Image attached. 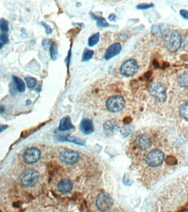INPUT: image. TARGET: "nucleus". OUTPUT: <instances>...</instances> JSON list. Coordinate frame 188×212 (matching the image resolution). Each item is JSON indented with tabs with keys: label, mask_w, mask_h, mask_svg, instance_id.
I'll return each mask as SVG.
<instances>
[{
	"label": "nucleus",
	"mask_w": 188,
	"mask_h": 212,
	"mask_svg": "<svg viewBox=\"0 0 188 212\" xmlns=\"http://www.w3.org/2000/svg\"><path fill=\"white\" fill-rule=\"evenodd\" d=\"M164 46L169 51L174 53L178 51L181 44V34L176 31H168L164 36Z\"/></svg>",
	"instance_id": "nucleus-1"
},
{
	"label": "nucleus",
	"mask_w": 188,
	"mask_h": 212,
	"mask_svg": "<svg viewBox=\"0 0 188 212\" xmlns=\"http://www.w3.org/2000/svg\"><path fill=\"white\" fill-rule=\"evenodd\" d=\"M8 43H9V38L7 35L5 33L1 34L0 35V43L2 44L4 46Z\"/></svg>",
	"instance_id": "nucleus-29"
},
{
	"label": "nucleus",
	"mask_w": 188,
	"mask_h": 212,
	"mask_svg": "<svg viewBox=\"0 0 188 212\" xmlns=\"http://www.w3.org/2000/svg\"><path fill=\"white\" fill-rule=\"evenodd\" d=\"M73 188V182L69 180H61L58 184V189L60 192L67 193L70 192Z\"/></svg>",
	"instance_id": "nucleus-14"
},
{
	"label": "nucleus",
	"mask_w": 188,
	"mask_h": 212,
	"mask_svg": "<svg viewBox=\"0 0 188 212\" xmlns=\"http://www.w3.org/2000/svg\"><path fill=\"white\" fill-rule=\"evenodd\" d=\"M41 157V152L39 150L35 147L27 149L23 154V159L27 164H33L38 161Z\"/></svg>",
	"instance_id": "nucleus-8"
},
{
	"label": "nucleus",
	"mask_w": 188,
	"mask_h": 212,
	"mask_svg": "<svg viewBox=\"0 0 188 212\" xmlns=\"http://www.w3.org/2000/svg\"><path fill=\"white\" fill-rule=\"evenodd\" d=\"M117 128H118L117 123L114 119H110L109 121H106V122L104 124V132L107 136L113 135L114 132L117 129Z\"/></svg>",
	"instance_id": "nucleus-12"
},
{
	"label": "nucleus",
	"mask_w": 188,
	"mask_h": 212,
	"mask_svg": "<svg viewBox=\"0 0 188 212\" xmlns=\"http://www.w3.org/2000/svg\"><path fill=\"white\" fill-rule=\"evenodd\" d=\"M74 128L70 117H65L61 119L59 129L60 131H66Z\"/></svg>",
	"instance_id": "nucleus-16"
},
{
	"label": "nucleus",
	"mask_w": 188,
	"mask_h": 212,
	"mask_svg": "<svg viewBox=\"0 0 188 212\" xmlns=\"http://www.w3.org/2000/svg\"><path fill=\"white\" fill-rule=\"evenodd\" d=\"M179 85L181 87H185L188 85V73L185 72L178 77Z\"/></svg>",
	"instance_id": "nucleus-21"
},
{
	"label": "nucleus",
	"mask_w": 188,
	"mask_h": 212,
	"mask_svg": "<svg viewBox=\"0 0 188 212\" xmlns=\"http://www.w3.org/2000/svg\"><path fill=\"white\" fill-rule=\"evenodd\" d=\"M125 104V99L120 96H114L108 99L106 109L112 113H118L123 110Z\"/></svg>",
	"instance_id": "nucleus-2"
},
{
	"label": "nucleus",
	"mask_w": 188,
	"mask_h": 212,
	"mask_svg": "<svg viewBox=\"0 0 188 212\" xmlns=\"http://www.w3.org/2000/svg\"><path fill=\"white\" fill-rule=\"evenodd\" d=\"M154 6V5L153 3L151 4H147V3H143V4H140L137 6V8L139 10H147L153 7Z\"/></svg>",
	"instance_id": "nucleus-30"
},
{
	"label": "nucleus",
	"mask_w": 188,
	"mask_h": 212,
	"mask_svg": "<svg viewBox=\"0 0 188 212\" xmlns=\"http://www.w3.org/2000/svg\"><path fill=\"white\" fill-rule=\"evenodd\" d=\"M150 94L159 102L166 101V89L159 83H153L150 88Z\"/></svg>",
	"instance_id": "nucleus-7"
},
{
	"label": "nucleus",
	"mask_w": 188,
	"mask_h": 212,
	"mask_svg": "<svg viewBox=\"0 0 188 212\" xmlns=\"http://www.w3.org/2000/svg\"><path fill=\"white\" fill-rule=\"evenodd\" d=\"M9 23L6 19L0 18V30L3 33H7L9 31Z\"/></svg>",
	"instance_id": "nucleus-24"
},
{
	"label": "nucleus",
	"mask_w": 188,
	"mask_h": 212,
	"mask_svg": "<svg viewBox=\"0 0 188 212\" xmlns=\"http://www.w3.org/2000/svg\"><path fill=\"white\" fill-rule=\"evenodd\" d=\"M53 43V42L52 41L51 39H43L41 44H42V46H43L44 49L46 51H48V50H49V49L50 48Z\"/></svg>",
	"instance_id": "nucleus-28"
},
{
	"label": "nucleus",
	"mask_w": 188,
	"mask_h": 212,
	"mask_svg": "<svg viewBox=\"0 0 188 212\" xmlns=\"http://www.w3.org/2000/svg\"><path fill=\"white\" fill-rule=\"evenodd\" d=\"M168 27L166 25L164 24H159L157 25H154L152 26L151 29V33L154 36H161L166 34L168 32Z\"/></svg>",
	"instance_id": "nucleus-15"
},
{
	"label": "nucleus",
	"mask_w": 188,
	"mask_h": 212,
	"mask_svg": "<svg viewBox=\"0 0 188 212\" xmlns=\"http://www.w3.org/2000/svg\"><path fill=\"white\" fill-rule=\"evenodd\" d=\"M8 128V125L0 124V132H2Z\"/></svg>",
	"instance_id": "nucleus-36"
},
{
	"label": "nucleus",
	"mask_w": 188,
	"mask_h": 212,
	"mask_svg": "<svg viewBox=\"0 0 188 212\" xmlns=\"http://www.w3.org/2000/svg\"><path fill=\"white\" fill-rule=\"evenodd\" d=\"M80 129L85 134H89L94 131V125L92 120L83 119L80 124Z\"/></svg>",
	"instance_id": "nucleus-11"
},
{
	"label": "nucleus",
	"mask_w": 188,
	"mask_h": 212,
	"mask_svg": "<svg viewBox=\"0 0 188 212\" xmlns=\"http://www.w3.org/2000/svg\"><path fill=\"white\" fill-rule=\"evenodd\" d=\"M60 159L64 164L73 165L77 162L79 159V154L77 152L66 150L61 153Z\"/></svg>",
	"instance_id": "nucleus-9"
},
{
	"label": "nucleus",
	"mask_w": 188,
	"mask_h": 212,
	"mask_svg": "<svg viewBox=\"0 0 188 212\" xmlns=\"http://www.w3.org/2000/svg\"><path fill=\"white\" fill-rule=\"evenodd\" d=\"M61 140L67 141L70 142H73L76 144L80 145H85V141L80 137H61Z\"/></svg>",
	"instance_id": "nucleus-19"
},
{
	"label": "nucleus",
	"mask_w": 188,
	"mask_h": 212,
	"mask_svg": "<svg viewBox=\"0 0 188 212\" xmlns=\"http://www.w3.org/2000/svg\"><path fill=\"white\" fill-rule=\"evenodd\" d=\"M116 17L114 13H111L109 15L108 17V19L110 21H113V22H116Z\"/></svg>",
	"instance_id": "nucleus-35"
},
{
	"label": "nucleus",
	"mask_w": 188,
	"mask_h": 212,
	"mask_svg": "<svg viewBox=\"0 0 188 212\" xmlns=\"http://www.w3.org/2000/svg\"><path fill=\"white\" fill-rule=\"evenodd\" d=\"M38 179L39 173L34 169H28L24 171L21 177L22 184L27 187L34 185Z\"/></svg>",
	"instance_id": "nucleus-6"
},
{
	"label": "nucleus",
	"mask_w": 188,
	"mask_h": 212,
	"mask_svg": "<svg viewBox=\"0 0 188 212\" xmlns=\"http://www.w3.org/2000/svg\"><path fill=\"white\" fill-rule=\"evenodd\" d=\"M41 24L43 26L44 28L45 29V32H46V34H50L53 32L52 28H51L50 26H49L48 24H46V23L41 22Z\"/></svg>",
	"instance_id": "nucleus-32"
},
{
	"label": "nucleus",
	"mask_w": 188,
	"mask_h": 212,
	"mask_svg": "<svg viewBox=\"0 0 188 212\" xmlns=\"http://www.w3.org/2000/svg\"><path fill=\"white\" fill-rule=\"evenodd\" d=\"M133 130V127L131 125H128V126H125L121 130V134L124 136V137H127L129 135L130 133H131L132 131Z\"/></svg>",
	"instance_id": "nucleus-27"
},
{
	"label": "nucleus",
	"mask_w": 188,
	"mask_h": 212,
	"mask_svg": "<svg viewBox=\"0 0 188 212\" xmlns=\"http://www.w3.org/2000/svg\"><path fill=\"white\" fill-rule=\"evenodd\" d=\"M179 112H180V115L181 117L184 119H186V121H187L188 120V103L187 102L181 107Z\"/></svg>",
	"instance_id": "nucleus-25"
},
{
	"label": "nucleus",
	"mask_w": 188,
	"mask_h": 212,
	"mask_svg": "<svg viewBox=\"0 0 188 212\" xmlns=\"http://www.w3.org/2000/svg\"><path fill=\"white\" fill-rule=\"evenodd\" d=\"M138 147L142 150H146L150 148L151 145V142L148 135L146 134L140 135L137 139Z\"/></svg>",
	"instance_id": "nucleus-13"
},
{
	"label": "nucleus",
	"mask_w": 188,
	"mask_h": 212,
	"mask_svg": "<svg viewBox=\"0 0 188 212\" xmlns=\"http://www.w3.org/2000/svg\"><path fill=\"white\" fill-rule=\"evenodd\" d=\"M139 65L136 61L129 59L123 63L121 66L120 73L126 77H131L138 72Z\"/></svg>",
	"instance_id": "nucleus-3"
},
{
	"label": "nucleus",
	"mask_w": 188,
	"mask_h": 212,
	"mask_svg": "<svg viewBox=\"0 0 188 212\" xmlns=\"http://www.w3.org/2000/svg\"><path fill=\"white\" fill-rule=\"evenodd\" d=\"M93 55H94V51L86 49L82 55V61L86 62L87 61H89L92 59Z\"/></svg>",
	"instance_id": "nucleus-23"
},
{
	"label": "nucleus",
	"mask_w": 188,
	"mask_h": 212,
	"mask_svg": "<svg viewBox=\"0 0 188 212\" xmlns=\"http://www.w3.org/2000/svg\"><path fill=\"white\" fill-rule=\"evenodd\" d=\"M0 212H1V210H0Z\"/></svg>",
	"instance_id": "nucleus-39"
},
{
	"label": "nucleus",
	"mask_w": 188,
	"mask_h": 212,
	"mask_svg": "<svg viewBox=\"0 0 188 212\" xmlns=\"http://www.w3.org/2000/svg\"><path fill=\"white\" fill-rule=\"evenodd\" d=\"M123 182L127 186H131L132 185V182L131 181L130 178L128 174H125L123 178Z\"/></svg>",
	"instance_id": "nucleus-33"
},
{
	"label": "nucleus",
	"mask_w": 188,
	"mask_h": 212,
	"mask_svg": "<svg viewBox=\"0 0 188 212\" xmlns=\"http://www.w3.org/2000/svg\"><path fill=\"white\" fill-rule=\"evenodd\" d=\"M5 111V107L3 106H0V114H2Z\"/></svg>",
	"instance_id": "nucleus-37"
},
{
	"label": "nucleus",
	"mask_w": 188,
	"mask_h": 212,
	"mask_svg": "<svg viewBox=\"0 0 188 212\" xmlns=\"http://www.w3.org/2000/svg\"><path fill=\"white\" fill-rule=\"evenodd\" d=\"M164 159L163 152L159 150H154L147 155L146 161L150 166L157 167L161 165Z\"/></svg>",
	"instance_id": "nucleus-5"
},
{
	"label": "nucleus",
	"mask_w": 188,
	"mask_h": 212,
	"mask_svg": "<svg viewBox=\"0 0 188 212\" xmlns=\"http://www.w3.org/2000/svg\"><path fill=\"white\" fill-rule=\"evenodd\" d=\"M90 15L93 19H95L96 21V24L99 27L107 28L109 26V24L107 23L106 19H104L103 17L97 16L96 15H94L93 13H91Z\"/></svg>",
	"instance_id": "nucleus-18"
},
{
	"label": "nucleus",
	"mask_w": 188,
	"mask_h": 212,
	"mask_svg": "<svg viewBox=\"0 0 188 212\" xmlns=\"http://www.w3.org/2000/svg\"><path fill=\"white\" fill-rule=\"evenodd\" d=\"M113 204V198L109 193H101L96 198V207L101 212H105L109 210Z\"/></svg>",
	"instance_id": "nucleus-4"
},
{
	"label": "nucleus",
	"mask_w": 188,
	"mask_h": 212,
	"mask_svg": "<svg viewBox=\"0 0 188 212\" xmlns=\"http://www.w3.org/2000/svg\"><path fill=\"white\" fill-rule=\"evenodd\" d=\"M12 79L13 81L15 82L16 86L17 88V91L20 93H23L25 91L26 89V85L23 81L19 77H17L16 76H13Z\"/></svg>",
	"instance_id": "nucleus-17"
},
{
	"label": "nucleus",
	"mask_w": 188,
	"mask_h": 212,
	"mask_svg": "<svg viewBox=\"0 0 188 212\" xmlns=\"http://www.w3.org/2000/svg\"><path fill=\"white\" fill-rule=\"evenodd\" d=\"M25 80L27 83V86L29 89L34 88L36 84V80L32 77H25Z\"/></svg>",
	"instance_id": "nucleus-26"
},
{
	"label": "nucleus",
	"mask_w": 188,
	"mask_h": 212,
	"mask_svg": "<svg viewBox=\"0 0 188 212\" xmlns=\"http://www.w3.org/2000/svg\"><path fill=\"white\" fill-rule=\"evenodd\" d=\"M99 36H100V34L99 33H96V34H93L92 36H90L88 39V46L90 47H92L95 45H96L99 41Z\"/></svg>",
	"instance_id": "nucleus-22"
},
{
	"label": "nucleus",
	"mask_w": 188,
	"mask_h": 212,
	"mask_svg": "<svg viewBox=\"0 0 188 212\" xmlns=\"http://www.w3.org/2000/svg\"><path fill=\"white\" fill-rule=\"evenodd\" d=\"M3 47V45L1 43H0V50Z\"/></svg>",
	"instance_id": "nucleus-38"
},
{
	"label": "nucleus",
	"mask_w": 188,
	"mask_h": 212,
	"mask_svg": "<svg viewBox=\"0 0 188 212\" xmlns=\"http://www.w3.org/2000/svg\"><path fill=\"white\" fill-rule=\"evenodd\" d=\"M180 14L181 16L186 19L188 18V12L187 10H181L180 11Z\"/></svg>",
	"instance_id": "nucleus-34"
},
{
	"label": "nucleus",
	"mask_w": 188,
	"mask_h": 212,
	"mask_svg": "<svg viewBox=\"0 0 188 212\" xmlns=\"http://www.w3.org/2000/svg\"><path fill=\"white\" fill-rule=\"evenodd\" d=\"M50 51V58L52 60L55 61L58 59V46L55 44L53 43L52 45L49 49Z\"/></svg>",
	"instance_id": "nucleus-20"
},
{
	"label": "nucleus",
	"mask_w": 188,
	"mask_h": 212,
	"mask_svg": "<svg viewBox=\"0 0 188 212\" xmlns=\"http://www.w3.org/2000/svg\"><path fill=\"white\" fill-rule=\"evenodd\" d=\"M121 51V46L120 44L118 43L113 44L111 46H109L108 48L107 49L104 58L106 60H110L111 58L118 55L120 53Z\"/></svg>",
	"instance_id": "nucleus-10"
},
{
	"label": "nucleus",
	"mask_w": 188,
	"mask_h": 212,
	"mask_svg": "<svg viewBox=\"0 0 188 212\" xmlns=\"http://www.w3.org/2000/svg\"><path fill=\"white\" fill-rule=\"evenodd\" d=\"M167 164L170 165H175L176 164V160L174 157H172V156H169V157H167L166 160Z\"/></svg>",
	"instance_id": "nucleus-31"
}]
</instances>
